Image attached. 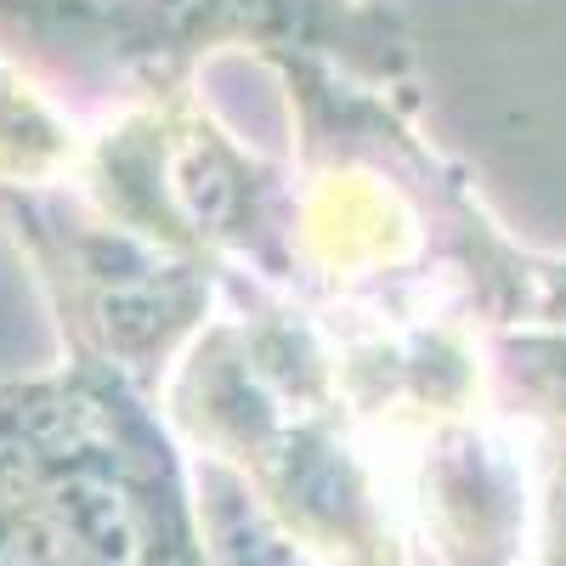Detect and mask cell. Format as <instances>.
Returning a JSON list of instances; mask_svg holds the SVG:
<instances>
[{
  "instance_id": "6da1fadb",
  "label": "cell",
  "mask_w": 566,
  "mask_h": 566,
  "mask_svg": "<svg viewBox=\"0 0 566 566\" xmlns=\"http://www.w3.org/2000/svg\"><path fill=\"white\" fill-rule=\"evenodd\" d=\"M80 193L176 255L295 283V181L255 159L187 85H142L85 142Z\"/></svg>"
},
{
  "instance_id": "5b68a950",
  "label": "cell",
  "mask_w": 566,
  "mask_h": 566,
  "mask_svg": "<svg viewBox=\"0 0 566 566\" xmlns=\"http://www.w3.org/2000/svg\"><path fill=\"white\" fill-rule=\"evenodd\" d=\"M85 159V136L74 119L45 97L40 80L0 52V181L12 187H52L74 176Z\"/></svg>"
},
{
  "instance_id": "7a4b0ae2",
  "label": "cell",
  "mask_w": 566,
  "mask_h": 566,
  "mask_svg": "<svg viewBox=\"0 0 566 566\" xmlns=\"http://www.w3.org/2000/svg\"><path fill=\"white\" fill-rule=\"evenodd\" d=\"M0 221L34 261V277L57 312V328L74 340L80 368L148 386L216 306L221 266L142 239L85 193H63L57 181H0Z\"/></svg>"
},
{
  "instance_id": "8992f818",
  "label": "cell",
  "mask_w": 566,
  "mask_h": 566,
  "mask_svg": "<svg viewBox=\"0 0 566 566\" xmlns=\"http://www.w3.org/2000/svg\"><path fill=\"white\" fill-rule=\"evenodd\" d=\"M560 566H566V538H560Z\"/></svg>"
},
{
  "instance_id": "277c9868",
  "label": "cell",
  "mask_w": 566,
  "mask_h": 566,
  "mask_svg": "<svg viewBox=\"0 0 566 566\" xmlns=\"http://www.w3.org/2000/svg\"><path fill=\"white\" fill-rule=\"evenodd\" d=\"M119 0H0V52L74 80L119 74L114 63Z\"/></svg>"
},
{
  "instance_id": "3957f363",
  "label": "cell",
  "mask_w": 566,
  "mask_h": 566,
  "mask_svg": "<svg viewBox=\"0 0 566 566\" xmlns=\"http://www.w3.org/2000/svg\"><path fill=\"white\" fill-rule=\"evenodd\" d=\"M255 52L266 63L317 57L386 97L413 103V52L391 12L363 0H119L114 63L142 85H187L210 52Z\"/></svg>"
}]
</instances>
